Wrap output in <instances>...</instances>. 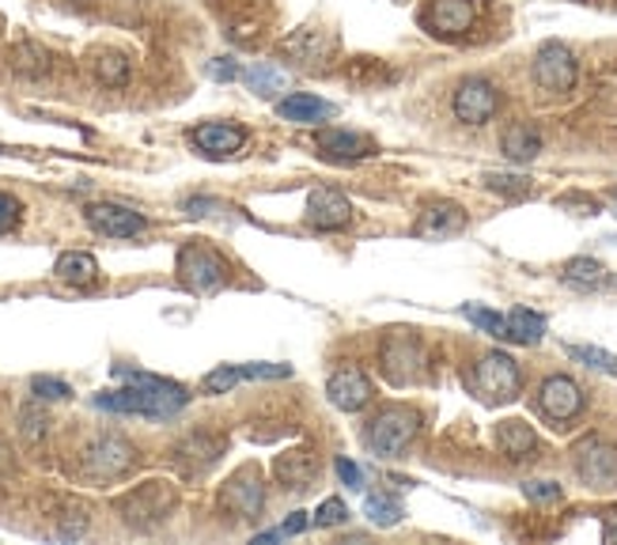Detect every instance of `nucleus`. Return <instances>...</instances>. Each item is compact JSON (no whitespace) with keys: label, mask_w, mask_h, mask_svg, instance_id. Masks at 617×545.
I'll use <instances>...</instances> for the list:
<instances>
[{"label":"nucleus","mask_w":617,"mask_h":545,"mask_svg":"<svg viewBox=\"0 0 617 545\" xmlns=\"http://www.w3.org/2000/svg\"><path fill=\"white\" fill-rule=\"evenodd\" d=\"M88 224L106 239H133L144 231V217L133 209H126V205L98 201V205H88Z\"/></svg>","instance_id":"2eb2a0df"},{"label":"nucleus","mask_w":617,"mask_h":545,"mask_svg":"<svg viewBox=\"0 0 617 545\" xmlns=\"http://www.w3.org/2000/svg\"><path fill=\"white\" fill-rule=\"evenodd\" d=\"M477 20V4L474 0H428L421 27L435 38H463Z\"/></svg>","instance_id":"9b49d317"},{"label":"nucleus","mask_w":617,"mask_h":545,"mask_svg":"<svg viewBox=\"0 0 617 545\" xmlns=\"http://www.w3.org/2000/svg\"><path fill=\"white\" fill-rule=\"evenodd\" d=\"M542 334H546V318L534 315V311L515 308L512 315H508V341H515V345H538Z\"/></svg>","instance_id":"c85d7f7f"},{"label":"nucleus","mask_w":617,"mask_h":545,"mask_svg":"<svg viewBox=\"0 0 617 545\" xmlns=\"http://www.w3.org/2000/svg\"><path fill=\"white\" fill-rule=\"evenodd\" d=\"M209 77L217 80V84H232V80H238L243 72H238V65L232 61V57H212V61H209Z\"/></svg>","instance_id":"a19ab883"},{"label":"nucleus","mask_w":617,"mask_h":545,"mask_svg":"<svg viewBox=\"0 0 617 545\" xmlns=\"http://www.w3.org/2000/svg\"><path fill=\"white\" fill-rule=\"evenodd\" d=\"M451 106H455V118L463 121V126H485V121L497 114L500 91L492 88L485 77H470L455 88V103Z\"/></svg>","instance_id":"ddd939ff"},{"label":"nucleus","mask_w":617,"mask_h":545,"mask_svg":"<svg viewBox=\"0 0 617 545\" xmlns=\"http://www.w3.org/2000/svg\"><path fill=\"white\" fill-rule=\"evenodd\" d=\"M277 114L284 121H295V126H323V121H330L337 114V106L318 95H307V91H295V95L277 103Z\"/></svg>","instance_id":"4be33fe9"},{"label":"nucleus","mask_w":617,"mask_h":545,"mask_svg":"<svg viewBox=\"0 0 617 545\" xmlns=\"http://www.w3.org/2000/svg\"><path fill=\"white\" fill-rule=\"evenodd\" d=\"M273 474H277V482H281L284 489H295V492L311 489V485H315V477H318V459H315V451L295 448V451H288V454H277Z\"/></svg>","instance_id":"6ab92c4d"},{"label":"nucleus","mask_w":617,"mask_h":545,"mask_svg":"<svg viewBox=\"0 0 617 545\" xmlns=\"http://www.w3.org/2000/svg\"><path fill=\"white\" fill-rule=\"evenodd\" d=\"M466 228V209L455 201H432L417 220V235L421 239H451Z\"/></svg>","instance_id":"aec40b11"},{"label":"nucleus","mask_w":617,"mask_h":545,"mask_svg":"<svg viewBox=\"0 0 617 545\" xmlns=\"http://www.w3.org/2000/svg\"><path fill=\"white\" fill-rule=\"evenodd\" d=\"M98 84L106 88H121L129 80V57L121 54V49H98L95 61H92Z\"/></svg>","instance_id":"cd10ccee"},{"label":"nucleus","mask_w":617,"mask_h":545,"mask_svg":"<svg viewBox=\"0 0 617 545\" xmlns=\"http://www.w3.org/2000/svg\"><path fill=\"white\" fill-rule=\"evenodd\" d=\"M485 189L504 194V197H526L531 194V178L526 175H497V171H489V175H485Z\"/></svg>","instance_id":"72a5a7b5"},{"label":"nucleus","mask_w":617,"mask_h":545,"mask_svg":"<svg viewBox=\"0 0 617 545\" xmlns=\"http://www.w3.org/2000/svg\"><path fill=\"white\" fill-rule=\"evenodd\" d=\"M326 398H330L334 409L357 413L372 402V379L360 368H341V371H334L330 383H326Z\"/></svg>","instance_id":"4468645a"},{"label":"nucleus","mask_w":617,"mask_h":545,"mask_svg":"<svg viewBox=\"0 0 617 545\" xmlns=\"http://www.w3.org/2000/svg\"><path fill=\"white\" fill-rule=\"evenodd\" d=\"M220 454H224V440H220V436L194 432L175 448V462H178V469H183V474H205V469H209Z\"/></svg>","instance_id":"a211bd4d"},{"label":"nucleus","mask_w":617,"mask_h":545,"mask_svg":"<svg viewBox=\"0 0 617 545\" xmlns=\"http://www.w3.org/2000/svg\"><path fill=\"white\" fill-rule=\"evenodd\" d=\"M137 462V448L118 432H103L80 451V474L92 482H114V477L129 474Z\"/></svg>","instance_id":"20e7f679"},{"label":"nucleus","mask_w":617,"mask_h":545,"mask_svg":"<svg viewBox=\"0 0 617 545\" xmlns=\"http://www.w3.org/2000/svg\"><path fill=\"white\" fill-rule=\"evenodd\" d=\"M421 432V413L409 406H386L383 413H375L364 428V443L372 454L380 459H398L401 451L414 443V436Z\"/></svg>","instance_id":"f03ea898"},{"label":"nucleus","mask_w":617,"mask_h":545,"mask_svg":"<svg viewBox=\"0 0 617 545\" xmlns=\"http://www.w3.org/2000/svg\"><path fill=\"white\" fill-rule=\"evenodd\" d=\"M572 360L587 363V368H598V371H617V357L606 349H591V345H572L569 349Z\"/></svg>","instance_id":"f704fd0d"},{"label":"nucleus","mask_w":617,"mask_h":545,"mask_svg":"<svg viewBox=\"0 0 617 545\" xmlns=\"http://www.w3.org/2000/svg\"><path fill=\"white\" fill-rule=\"evenodd\" d=\"M284 375H292L288 363H246L243 368V379H284Z\"/></svg>","instance_id":"79ce46f5"},{"label":"nucleus","mask_w":617,"mask_h":545,"mask_svg":"<svg viewBox=\"0 0 617 545\" xmlns=\"http://www.w3.org/2000/svg\"><path fill=\"white\" fill-rule=\"evenodd\" d=\"M129 386L126 391H106L95 398L98 409L110 413H141V417H171L190 402V394L171 379H155L144 371H126Z\"/></svg>","instance_id":"f257e3e1"},{"label":"nucleus","mask_w":617,"mask_h":545,"mask_svg":"<svg viewBox=\"0 0 617 545\" xmlns=\"http://www.w3.org/2000/svg\"><path fill=\"white\" fill-rule=\"evenodd\" d=\"M603 538H606V542H617V511H610V515H606V523H603Z\"/></svg>","instance_id":"49530a36"},{"label":"nucleus","mask_w":617,"mask_h":545,"mask_svg":"<svg viewBox=\"0 0 617 545\" xmlns=\"http://www.w3.org/2000/svg\"><path fill=\"white\" fill-rule=\"evenodd\" d=\"M243 84L254 91L258 98H277L281 91L288 88V77L277 65H269V61H258L254 69H246L243 72Z\"/></svg>","instance_id":"a878e982"},{"label":"nucleus","mask_w":617,"mask_h":545,"mask_svg":"<svg viewBox=\"0 0 617 545\" xmlns=\"http://www.w3.org/2000/svg\"><path fill=\"white\" fill-rule=\"evenodd\" d=\"M523 371L508 352H485L470 371V391L485 406H504V402L520 398Z\"/></svg>","instance_id":"7ed1b4c3"},{"label":"nucleus","mask_w":617,"mask_h":545,"mask_svg":"<svg viewBox=\"0 0 617 545\" xmlns=\"http://www.w3.org/2000/svg\"><path fill=\"white\" fill-rule=\"evenodd\" d=\"M523 492L531 500H561V485H554V482H526Z\"/></svg>","instance_id":"c03bdc74"},{"label":"nucleus","mask_w":617,"mask_h":545,"mask_svg":"<svg viewBox=\"0 0 617 545\" xmlns=\"http://www.w3.org/2000/svg\"><path fill=\"white\" fill-rule=\"evenodd\" d=\"M575 474L591 489H617V448L606 440H583L575 448Z\"/></svg>","instance_id":"6e6552de"},{"label":"nucleus","mask_w":617,"mask_h":545,"mask_svg":"<svg viewBox=\"0 0 617 545\" xmlns=\"http://www.w3.org/2000/svg\"><path fill=\"white\" fill-rule=\"evenodd\" d=\"M228 272H232L228 269V262L220 258L212 246L190 243V246L178 251V280H183V285L197 295H209V292H217V288H224Z\"/></svg>","instance_id":"423d86ee"},{"label":"nucleus","mask_w":617,"mask_h":545,"mask_svg":"<svg viewBox=\"0 0 617 545\" xmlns=\"http://www.w3.org/2000/svg\"><path fill=\"white\" fill-rule=\"evenodd\" d=\"M538 409L554 425H569L572 417H580L583 409V386L569 375H549L538 386Z\"/></svg>","instance_id":"f8f14e48"},{"label":"nucleus","mask_w":617,"mask_h":545,"mask_svg":"<svg viewBox=\"0 0 617 545\" xmlns=\"http://www.w3.org/2000/svg\"><path fill=\"white\" fill-rule=\"evenodd\" d=\"M575 57L564 43H546L534 54V84L542 91H554V95H564L575 84Z\"/></svg>","instance_id":"9d476101"},{"label":"nucleus","mask_w":617,"mask_h":545,"mask_svg":"<svg viewBox=\"0 0 617 545\" xmlns=\"http://www.w3.org/2000/svg\"><path fill=\"white\" fill-rule=\"evenodd\" d=\"M463 315L470 318L477 329H485V334H492V337H500V341H508V318L504 315H497V311H489V308H477V303H466Z\"/></svg>","instance_id":"473e14b6"},{"label":"nucleus","mask_w":617,"mask_h":545,"mask_svg":"<svg viewBox=\"0 0 617 545\" xmlns=\"http://www.w3.org/2000/svg\"><path fill=\"white\" fill-rule=\"evenodd\" d=\"M266 508V489H261V477L254 469H238L232 482L220 489V511L238 519V523H254Z\"/></svg>","instance_id":"0eeeda50"},{"label":"nucleus","mask_w":617,"mask_h":545,"mask_svg":"<svg viewBox=\"0 0 617 545\" xmlns=\"http://www.w3.org/2000/svg\"><path fill=\"white\" fill-rule=\"evenodd\" d=\"M194 144L212 160H224V155H235L246 144V129L228 126V121H205V126L194 129Z\"/></svg>","instance_id":"412c9836"},{"label":"nucleus","mask_w":617,"mask_h":545,"mask_svg":"<svg viewBox=\"0 0 617 545\" xmlns=\"http://www.w3.org/2000/svg\"><path fill=\"white\" fill-rule=\"evenodd\" d=\"M318 152L330 163H360L368 155H375V144L364 134H352V129H323Z\"/></svg>","instance_id":"f3484780"},{"label":"nucleus","mask_w":617,"mask_h":545,"mask_svg":"<svg viewBox=\"0 0 617 545\" xmlns=\"http://www.w3.org/2000/svg\"><path fill=\"white\" fill-rule=\"evenodd\" d=\"M564 280L575 288H603L606 280V266L603 262H595V258H572L569 266H564Z\"/></svg>","instance_id":"7c9ffc66"},{"label":"nucleus","mask_w":617,"mask_h":545,"mask_svg":"<svg viewBox=\"0 0 617 545\" xmlns=\"http://www.w3.org/2000/svg\"><path fill=\"white\" fill-rule=\"evenodd\" d=\"M54 277L65 280V285L88 288V285H95V277H98V262L84 251H65L54 266Z\"/></svg>","instance_id":"393cba45"},{"label":"nucleus","mask_w":617,"mask_h":545,"mask_svg":"<svg viewBox=\"0 0 617 545\" xmlns=\"http://www.w3.org/2000/svg\"><path fill=\"white\" fill-rule=\"evenodd\" d=\"M497 443L512 462L534 459V451H538V436H534V428L526 420H504L497 428Z\"/></svg>","instance_id":"5701e85b"},{"label":"nucleus","mask_w":617,"mask_h":545,"mask_svg":"<svg viewBox=\"0 0 617 545\" xmlns=\"http://www.w3.org/2000/svg\"><path fill=\"white\" fill-rule=\"evenodd\" d=\"M12 69L20 72V77L38 80V77H46V72H49V54L43 46H35V43H20L12 49Z\"/></svg>","instance_id":"c756f323"},{"label":"nucleus","mask_w":617,"mask_h":545,"mask_svg":"<svg viewBox=\"0 0 617 545\" xmlns=\"http://www.w3.org/2000/svg\"><path fill=\"white\" fill-rule=\"evenodd\" d=\"M20 220H23V205L15 201L12 194H0V235L12 231V228H20Z\"/></svg>","instance_id":"58836bf2"},{"label":"nucleus","mask_w":617,"mask_h":545,"mask_svg":"<svg viewBox=\"0 0 617 545\" xmlns=\"http://www.w3.org/2000/svg\"><path fill=\"white\" fill-rule=\"evenodd\" d=\"M307 224L318 231H337L345 224H352V205L345 194L337 189H315L307 197Z\"/></svg>","instance_id":"dca6fc26"},{"label":"nucleus","mask_w":617,"mask_h":545,"mask_svg":"<svg viewBox=\"0 0 617 545\" xmlns=\"http://www.w3.org/2000/svg\"><path fill=\"white\" fill-rule=\"evenodd\" d=\"M20 425H23V436H27V440H38V436H46V417L35 406L20 413Z\"/></svg>","instance_id":"37998d69"},{"label":"nucleus","mask_w":617,"mask_h":545,"mask_svg":"<svg viewBox=\"0 0 617 545\" xmlns=\"http://www.w3.org/2000/svg\"><path fill=\"white\" fill-rule=\"evenodd\" d=\"M171 508H175V489L163 482H144L141 489L126 492V497L118 500L121 523L133 526V531H152V526H160L163 519L171 515Z\"/></svg>","instance_id":"39448f33"},{"label":"nucleus","mask_w":617,"mask_h":545,"mask_svg":"<svg viewBox=\"0 0 617 545\" xmlns=\"http://www.w3.org/2000/svg\"><path fill=\"white\" fill-rule=\"evenodd\" d=\"M307 531V511H292V515L284 519L281 534H303Z\"/></svg>","instance_id":"a18cd8bd"},{"label":"nucleus","mask_w":617,"mask_h":545,"mask_svg":"<svg viewBox=\"0 0 617 545\" xmlns=\"http://www.w3.org/2000/svg\"><path fill=\"white\" fill-rule=\"evenodd\" d=\"M345 519H349V508H345L337 497L323 500V503H318V511H315V526H341Z\"/></svg>","instance_id":"e433bc0d"},{"label":"nucleus","mask_w":617,"mask_h":545,"mask_svg":"<svg viewBox=\"0 0 617 545\" xmlns=\"http://www.w3.org/2000/svg\"><path fill=\"white\" fill-rule=\"evenodd\" d=\"M364 515H368V523H375V526H394V523H401V500L398 497H391V492H375V497H368L364 500Z\"/></svg>","instance_id":"2f4dec72"},{"label":"nucleus","mask_w":617,"mask_h":545,"mask_svg":"<svg viewBox=\"0 0 617 545\" xmlns=\"http://www.w3.org/2000/svg\"><path fill=\"white\" fill-rule=\"evenodd\" d=\"M334 469H337V477H341V485H349L352 492L364 489V469H360L352 459H337V462H334Z\"/></svg>","instance_id":"ea45409f"},{"label":"nucleus","mask_w":617,"mask_h":545,"mask_svg":"<svg viewBox=\"0 0 617 545\" xmlns=\"http://www.w3.org/2000/svg\"><path fill=\"white\" fill-rule=\"evenodd\" d=\"M31 391L38 394V398H46V402H61V398H69V386L61 383V379H49V375H35V383H31Z\"/></svg>","instance_id":"4c0bfd02"},{"label":"nucleus","mask_w":617,"mask_h":545,"mask_svg":"<svg viewBox=\"0 0 617 545\" xmlns=\"http://www.w3.org/2000/svg\"><path fill=\"white\" fill-rule=\"evenodd\" d=\"M238 379H243V368H232V363H228V368L209 371L201 386H205V394H228L238 383Z\"/></svg>","instance_id":"c9c22d12"},{"label":"nucleus","mask_w":617,"mask_h":545,"mask_svg":"<svg viewBox=\"0 0 617 545\" xmlns=\"http://www.w3.org/2000/svg\"><path fill=\"white\" fill-rule=\"evenodd\" d=\"M284 49L295 57V61H303V65H318V61H323V57L334 49V43H330V38L318 35V31H295V35L284 43Z\"/></svg>","instance_id":"bb28decb"},{"label":"nucleus","mask_w":617,"mask_h":545,"mask_svg":"<svg viewBox=\"0 0 617 545\" xmlns=\"http://www.w3.org/2000/svg\"><path fill=\"white\" fill-rule=\"evenodd\" d=\"M500 148H504V155L512 163H531V160H538V152H542V134L534 126H523V121H515V126L504 129V140H500Z\"/></svg>","instance_id":"b1692460"},{"label":"nucleus","mask_w":617,"mask_h":545,"mask_svg":"<svg viewBox=\"0 0 617 545\" xmlns=\"http://www.w3.org/2000/svg\"><path fill=\"white\" fill-rule=\"evenodd\" d=\"M421 363H424V352L414 334L394 329V334L383 341V375L391 379L394 386L414 383V379L421 375Z\"/></svg>","instance_id":"1a4fd4ad"}]
</instances>
